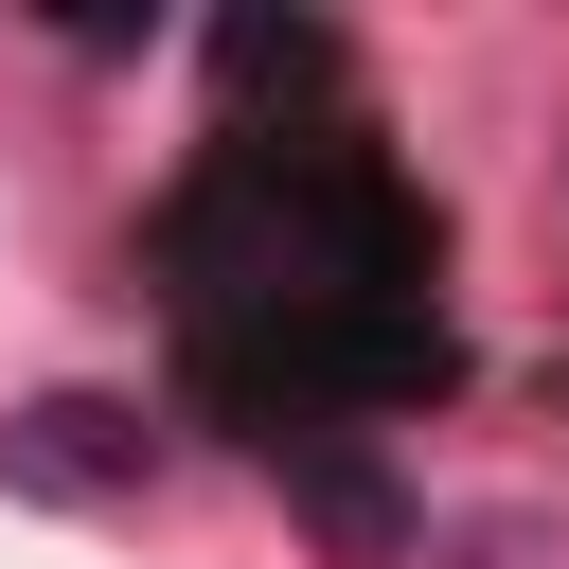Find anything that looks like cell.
<instances>
[{
	"mask_svg": "<svg viewBox=\"0 0 569 569\" xmlns=\"http://www.w3.org/2000/svg\"><path fill=\"white\" fill-rule=\"evenodd\" d=\"M284 498H302V533H320L338 569H409V533H427L373 445H302V427H284Z\"/></svg>",
	"mask_w": 569,
	"mask_h": 569,
	"instance_id": "2",
	"label": "cell"
},
{
	"mask_svg": "<svg viewBox=\"0 0 569 569\" xmlns=\"http://www.w3.org/2000/svg\"><path fill=\"white\" fill-rule=\"evenodd\" d=\"M124 480H142V409L107 391H36L0 427V498H124Z\"/></svg>",
	"mask_w": 569,
	"mask_h": 569,
	"instance_id": "1",
	"label": "cell"
}]
</instances>
